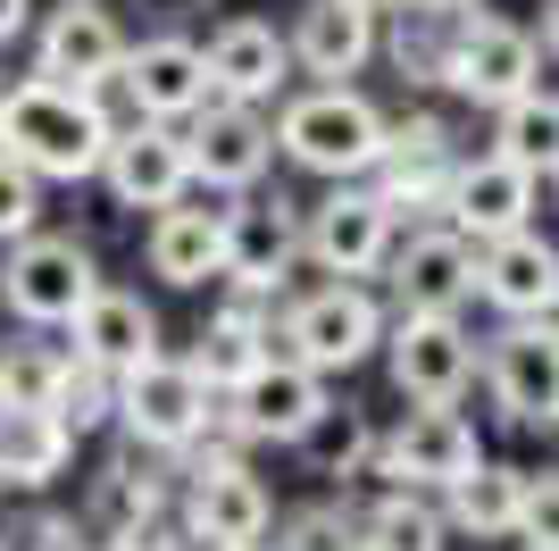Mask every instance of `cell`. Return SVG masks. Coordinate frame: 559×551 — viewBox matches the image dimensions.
Segmentation results:
<instances>
[{"mask_svg": "<svg viewBox=\"0 0 559 551\" xmlns=\"http://www.w3.org/2000/svg\"><path fill=\"white\" fill-rule=\"evenodd\" d=\"M384 259H393V293H401L409 318H460V301L476 293V251H467L451 226L409 234V243L384 251Z\"/></svg>", "mask_w": 559, "mask_h": 551, "instance_id": "ac0fdd59", "label": "cell"}, {"mask_svg": "<svg viewBox=\"0 0 559 551\" xmlns=\"http://www.w3.org/2000/svg\"><path fill=\"white\" fill-rule=\"evenodd\" d=\"M109 84H126L134 117H151V126H185V117H201V109L217 101V92H210V68H201V43H185V34L126 43V59H117Z\"/></svg>", "mask_w": 559, "mask_h": 551, "instance_id": "ba28073f", "label": "cell"}, {"mask_svg": "<svg viewBox=\"0 0 559 551\" xmlns=\"http://www.w3.org/2000/svg\"><path fill=\"white\" fill-rule=\"evenodd\" d=\"M443 509L426 493H384L376 509H359V551H443Z\"/></svg>", "mask_w": 559, "mask_h": 551, "instance_id": "f546056e", "label": "cell"}, {"mask_svg": "<svg viewBox=\"0 0 559 551\" xmlns=\"http://www.w3.org/2000/svg\"><path fill=\"white\" fill-rule=\"evenodd\" d=\"M93 551H134V543H117V535H109V543H93Z\"/></svg>", "mask_w": 559, "mask_h": 551, "instance_id": "7bdbcfd3", "label": "cell"}, {"mask_svg": "<svg viewBox=\"0 0 559 551\" xmlns=\"http://www.w3.org/2000/svg\"><path fill=\"white\" fill-rule=\"evenodd\" d=\"M109 410H117V376H100V367H84L68 351L59 360V392H50V418L68 435H93V426H109Z\"/></svg>", "mask_w": 559, "mask_h": 551, "instance_id": "d6a6232c", "label": "cell"}, {"mask_svg": "<svg viewBox=\"0 0 559 551\" xmlns=\"http://www.w3.org/2000/svg\"><path fill=\"white\" fill-rule=\"evenodd\" d=\"M93 293H100V259L75 234H25L9 251V276H0V301L25 326H68Z\"/></svg>", "mask_w": 559, "mask_h": 551, "instance_id": "52a82bcc", "label": "cell"}, {"mask_svg": "<svg viewBox=\"0 0 559 551\" xmlns=\"http://www.w3.org/2000/svg\"><path fill=\"white\" fill-rule=\"evenodd\" d=\"M368 50H376V17H359V9H343V0H318V9H301V25H293L284 59H301L309 75L343 84V75L368 68Z\"/></svg>", "mask_w": 559, "mask_h": 551, "instance_id": "d4e9b609", "label": "cell"}, {"mask_svg": "<svg viewBox=\"0 0 559 551\" xmlns=\"http://www.w3.org/2000/svg\"><path fill=\"white\" fill-rule=\"evenodd\" d=\"M217 326H251V335H276V284H251V276H226V301H217Z\"/></svg>", "mask_w": 559, "mask_h": 551, "instance_id": "8d00e7d4", "label": "cell"}, {"mask_svg": "<svg viewBox=\"0 0 559 551\" xmlns=\"http://www.w3.org/2000/svg\"><path fill=\"white\" fill-rule=\"evenodd\" d=\"M151 276H167V284H210L217 268H226V234H217V209H159L151 218Z\"/></svg>", "mask_w": 559, "mask_h": 551, "instance_id": "484cf974", "label": "cell"}, {"mask_svg": "<svg viewBox=\"0 0 559 551\" xmlns=\"http://www.w3.org/2000/svg\"><path fill=\"white\" fill-rule=\"evenodd\" d=\"M343 9H359V17H393V9H409V0H343Z\"/></svg>", "mask_w": 559, "mask_h": 551, "instance_id": "60d3db41", "label": "cell"}, {"mask_svg": "<svg viewBox=\"0 0 559 551\" xmlns=\"http://www.w3.org/2000/svg\"><path fill=\"white\" fill-rule=\"evenodd\" d=\"M242 551H259V543H242Z\"/></svg>", "mask_w": 559, "mask_h": 551, "instance_id": "ee69618b", "label": "cell"}, {"mask_svg": "<svg viewBox=\"0 0 559 551\" xmlns=\"http://www.w3.org/2000/svg\"><path fill=\"white\" fill-rule=\"evenodd\" d=\"M117 59H126V34H117V17L100 0H59L43 17V34H34V75L68 92H100L117 75Z\"/></svg>", "mask_w": 559, "mask_h": 551, "instance_id": "8fae6325", "label": "cell"}, {"mask_svg": "<svg viewBox=\"0 0 559 551\" xmlns=\"http://www.w3.org/2000/svg\"><path fill=\"white\" fill-rule=\"evenodd\" d=\"M109 109H100V92H68V84H43V75H25V84L0 92V160L25 167L34 184H84L100 176V151H109Z\"/></svg>", "mask_w": 559, "mask_h": 551, "instance_id": "6da1fadb", "label": "cell"}, {"mask_svg": "<svg viewBox=\"0 0 559 551\" xmlns=\"http://www.w3.org/2000/svg\"><path fill=\"white\" fill-rule=\"evenodd\" d=\"M485 385H492V410L526 426V435H551V401H559V343H551V318H510V335L492 343L485 360Z\"/></svg>", "mask_w": 559, "mask_h": 551, "instance_id": "30bf717a", "label": "cell"}, {"mask_svg": "<svg viewBox=\"0 0 559 551\" xmlns=\"http://www.w3.org/2000/svg\"><path fill=\"white\" fill-rule=\"evenodd\" d=\"M526 551H551V535H526Z\"/></svg>", "mask_w": 559, "mask_h": 551, "instance_id": "b9f144b4", "label": "cell"}, {"mask_svg": "<svg viewBox=\"0 0 559 551\" xmlns=\"http://www.w3.org/2000/svg\"><path fill=\"white\" fill-rule=\"evenodd\" d=\"M384 343V360H393V385L409 392V401H460L467 376H476V343L460 335V318H409L401 309L393 335H376Z\"/></svg>", "mask_w": 559, "mask_h": 551, "instance_id": "2e32d148", "label": "cell"}, {"mask_svg": "<svg viewBox=\"0 0 559 551\" xmlns=\"http://www.w3.org/2000/svg\"><path fill=\"white\" fill-rule=\"evenodd\" d=\"M526 477H535V468L476 459L460 484H443V527L476 535V543H492V535H518V527H526Z\"/></svg>", "mask_w": 559, "mask_h": 551, "instance_id": "cb8c5ba5", "label": "cell"}, {"mask_svg": "<svg viewBox=\"0 0 559 551\" xmlns=\"http://www.w3.org/2000/svg\"><path fill=\"white\" fill-rule=\"evenodd\" d=\"M476 293L510 318H551V293H559V251L543 243L535 226L518 234H492L476 243Z\"/></svg>", "mask_w": 559, "mask_h": 551, "instance_id": "d6986e66", "label": "cell"}, {"mask_svg": "<svg viewBox=\"0 0 559 551\" xmlns=\"http://www.w3.org/2000/svg\"><path fill=\"white\" fill-rule=\"evenodd\" d=\"M100 176H109L117 209H176L192 192V167H185V134L176 126H151V117H134V126H117L109 151H100Z\"/></svg>", "mask_w": 559, "mask_h": 551, "instance_id": "4fadbf2b", "label": "cell"}, {"mask_svg": "<svg viewBox=\"0 0 559 551\" xmlns=\"http://www.w3.org/2000/svg\"><path fill=\"white\" fill-rule=\"evenodd\" d=\"M267 160H276L267 117L234 109V101H210L185 134V167H192V184H210V192H251V184L267 176Z\"/></svg>", "mask_w": 559, "mask_h": 551, "instance_id": "9a60e30c", "label": "cell"}, {"mask_svg": "<svg viewBox=\"0 0 559 551\" xmlns=\"http://www.w3.org/2000/svg\"><path fill=\"white\" fill-rule=\"evenodd\" d=\"M68 459H75V435L50 410H0V484L43 493L50 477H68Z\"/></svg>", "mask_w": 559, "mask_h": 551, "instance_id": "4316f807", "label": "cell"}, {"mask_svg": "<svg viewBox=\"0 0 559 551\" xmlns=\"http://www.w3.org/2000/svg\"><path fill=\"white\" fill-rule=\"evenodd\" d=\"M192 452V484H185V543H210V551H242L267 535V518H276V502H267V484L242 468V452H226V443H185Z\"/></svg>", "mask_w": 559, "mask_h": 551, "instance_id": "277c9868", "label": "cell"}, {"mask_svg": "<svg viewBox=\"0 0 559 551\" xmlns=\"http://www.w3.org/2000/svg\"><path fill=\"white\" fill-rule=\"evenodd\" d=\"M384 335V309H376L359 284H318L293 309H276V360L309 367V376H343L359 367Z\"/></svg>", "mask_w": 559, "mask_h": 551, "instance_id": "3957f363", "label": "cell"}, {"mask_svg": "<svg viewBox=\"0 0 559 551\" xmlns=\"http://www.w3.org/2000/svg\"><path fill=\"white\" fill-rule=\"evenodd\" d=\"M34 218H43V184L25 176V167L0 160V243H25V234H34Z\"/></svg>", "mask_w": 559, "mask_h": 551, "instance_id": "d590c367", "label": "cell"}, {"mask_svg": "<svg viewBox=\"0 0 559 551\" xmlns=\"http://www.w3.org/2000/svg\"><path fill=\"white\" fill-rule=\"evenodd\" d=\"M535 192L543 184L526 176V167H510V160H460L435 209H443V226L476 251V243H492V234L526 226V218H535Z\"/></svg>", "mask_w": 559, "mask_h": 551, "instance_id": "7c38bea8", "label": "cell"}, {"mask_svg": "<svg viewBox=\"0 0 559 551\" xmlns=\"http://www.w3.org/2000/svg\"><path fill=\"white\" fill-rule=\"evenodd\" d=\"M68 326H75V360L100 367V376H126V367L159 360V318H151L134 293H117V284H100Z\"/></svg>", "mask_w": 559, "mask_h": 551, "instance_id": "44dd1931", "label": "cell"}, {"mask_svg": "<svg viewBox=\"0 0 559 551\" xmlns=\"http://www.w3.org/2000/svg\"><path fill=\"white\" fill-rule=\"evenodd\" d=\"M435 84H451L476 109H501V101L543 84V43L526 25H501V17H460L443 59H435Z\"/></svg>", "mask_w": 559, "mask_h": 551, "instance_id": "5b68a950", "label": "cell"}, {"mask_svg": "<svg viewBox=\"0 0 559 551\" xmlns=\"http://www.w3.org/2000/svg\"><path fill=\"white\" fill-rule=\"evenodd\" d=\"M501 126H492V142H501V151H492V160H510V167H526V176L535 184H551V151H559V109H551V92H518V101H501Z\"/></svg>", "mask_w": 559, "mask_h": 551, "instance_id": "83f0119b", "label": "cell"}, {"mask_svg": "<svg viewBox=\"0 0 559 551\" xmlns=\"http://www.w3.org/2000/svg\"><path fill=\"white\" fill-rule=\"evenodd\" d=\"M25 551H93V543L75 535V518H43V527L25 535Z\"/></svg>", "mask_w": 559, "mask_h": 551, "instance_id": "74e56055", "label": "cell"}, {"mask_svg": "<svg viewBox=\"0 0 559 551\" xmlns=\"http://www.w3.org/2000/svg\"><path fill=\"white\" fill-rule=\"evenodd\" d=\"M451 167H460L451 126H443V117H409V126H384V151H376V167H368V176H376L368 192L393 209V218H409V209L443 201Z\"/></svg>", "mask_w": 559, "mask_h": 551, "instance_id": "e0dca14e", "label": "cell"}, {"mask_svg": "<svg viewBox=\"0 0 559 551\" xmlns=\"http://www.w3.org/2000/svg\"><path fill=\"white\" fill-rule=\"evenodd\" d=\"M318 410H326V376H309L293 360H267L242 392H226V418L242 443H293Z\"/></svg>", "mask_w": 559, "mask_h": 551, "instance_id": "ffe728a7", "label": "cell"}, {"mask_svg": "<svg viewBox=\"0 0 559 551\" xmlns=\"http://www.w3.org/2000/svg\"><path fill=\"white\" fill-rule=\"evenodd\" d=\"M293 452H301L309 468H318V477H350V468H359V459L376 452V435H368V418H359V410L326 401V410H318V418L301 426V435H293Z\"/></svg>", "mask_w": 559, "mask_h": 551, "instance_id": "4dcf8cb0", "label": "cell"}, {"mask_svg": "<svg viewBox=\"0 0 559 551\" xmlns=\"http://www.w3.org/2000/svg\"><path fill=\"white\" fill-rule=\"evenodd\" d=\"M201 68H210V92L217 101H234V109H259L267 92L284 84V43H276V25H259V17H234L210 34V50H201Z\"/></svg>", "mask_w": 559, "mask_h": 551, "instance_id": "7402d4cb", "label": "cell"}, {"mask_svg": "<svg viewBox=\"0 0 559 551\" xmlns=\"http://www.w3.org/2000/svg\"><path fill=\"white\" fill-rule=\"evenodd\" d=\"M25 25H34V0H0V43H17Z\"/></svg>", "mask_w": 559, "mask_h": 551, "instance_id": "f35d334b", "label": "cell"}, {"mask_svg": "<svg viewBox=\"0 0 559 551\" xmlns=\"http://www.w3.org/2000/svg\"><path fill=\"white\" fill-rule=\"evenodd\" d=\"M476 459H485L476 452V426H467L460 410H443V401H418V410L401 418V435L384 443L393 493H443V484H460Z\"/></svg>", "mask_w": 559, "mask_h": 551, "instance_id": "5bb4252c", "label": "cell"}, {"mask_svg": "<svg viewBox=\"0 0 559 551\" xmlns=\"http://www.w3.org/2000/svg\"><path fill=\"white\" fill-rule=\"evenodd\" d=\"M210 401L217 392H201V376H192L185 360H142L117 376V426L134 435V452H185L201 426H210Z\"/></svg>", "mask_w": 559, "mask_h": 551, "instance_id": "8992f818", "label": "cell"}, {"mask_svg": "<svg viewBox=\"0 0 559 551\" xmlns=\"http://www.w3.org/2000/svg\"><path fill=\"white\" fill-rule=\"evenodd\" d=\"M267 134H276V151L293 167L334 176V184H359L376 167V151H384V109L359 101L350 84H318V92H301Z\"/></svg>", "mask_w": 559, "mask_h": 551, "instance_id": "7a4b0ae2", "label": "cell"}, {"mask_svg": "<svg viewBox=\"0 0 559 551\" xmlns=\"http://www.w3.org/2000/svg\"><path fill=\"white\" fill-rule=\"evenodd\" d=\"M276 551H359V509H343V502L301 509V518L284 527V543H276Z\"/></svg>", "mask_w": 559, "mask_h": 551, "instance_id": "e575fe53", "label": "cell"}, {"mask_svg": "<svg viewBox=\"0 0 559 551\" xmlns=\"http://www.w3.org/2000/svg\"><path fill=\"white\" fill-rule=\"evenodd\" d=\"M159 509H167V484L142 452H126L109 477H100V518H109V535H134L142 518H159Z\"/></svg>", "mask_w": 559, "mask_h": 551, "instance_id": "1f68e13d", "label": "cell"}, {"mask_svg": "<svg viewBox=\"0 0 559 551\" xmlns=\"http://www.w3.org/2000/svg\"><path fill=\"white\" fill-rule=\"evenodd\" d=\"M59 360L68 351H50V343H0V410H50Z\"/></svg>", "mask_w": 559, "mask_h": 551, "instance_id": "836d02e7", "label": "cell"}, {"mask_svg": "<svg viewBox=\"0 0 559 551\" xmlns=\"http://www.w3.org/2000/svg\"><path fill=\"white\" fill-rule=\"evenodd\" d=\"M409 9H435V17H476V0H409Z\"/></svg>", "mask_w": 559, "mask_h": 551, "instance_id": "ab89813d", "label": "cell"}, {"mask_svg": "<svg viewBox=\"0 0 559 551\" xmlns=\"http://www.w3.org/2000/svg\"><path fill=\"white\" fill-rule=\"evenodd\" d=\"M217 234H226V268H217V276L284 284V268L301 259V218H293L284 201H234V209H217Z\"/></svg>", "mask_w": 559, "mask_h": 551, "instance_id": "603a6c76", "label": "cell"}, {"mask_svg": "<svg viewBox=\"0 0 559 551\" xmlns=\"http://www.w3.org/2000/svg\"><path fill=\"white\" fill-rule=\"evenodd\" d=\"M393 226H401V218L376 201L368 184H334L326 201H318V218L301 226V251L318 259L334 284H350V276H376V268H384V251H393Z\"/></svg>", "mask_w": 559, "mask_h": 551, "instance_id": "9c48e42d", "label": "cell"}, {"mask_svg": "<svg viewBox=\"0 0 559 551\" xmlns=\"http://www.w3.org/2000/svg\"><path fill=\"white\" fill-rule=\"evenodd\" d=\"M267 360H276V335H251V326H217V318H210V335H201V351H192L185 367L201 376V392H217V401H226V392H242Z\"/></svg>", "mask_w": 559, "mask_h": 551, "instance_id": "f1b7e54d", "label": "cell"}]
</instances>
